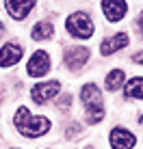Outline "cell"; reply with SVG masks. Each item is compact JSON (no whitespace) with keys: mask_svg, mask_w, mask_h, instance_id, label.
Masks as SVG:
<instances>
[{"mask_svg":"<svg viewBox=\"0 0 143 149\" xmlns=\"http://www.w3.org/2000/svg\"><path fill=\"white\" fill-rule=\"evenodd\" d=\"M50 127H52V123H50L48 117L30 115V110L26 108V106H20L18 112H15V130H18L22 136H26V138L43 136Z\"/></svg>","mask_w":143,"mask_h":149,"instance_id":"6da1fadb","label":"cell"},{"mask_svg":"<svg viewBox=\"0 0 143 149\" xmlns=\"http://www.w3.org/2000/svg\"><path fill=\"white\" fill-rule=\"evenodd\" d=\"M80 97H83V106L87 110V123H100L104 119V97L102 91L98 89V84L89 82L80 89Z\"/></svg>","mask_w":143,"mask_h":149,"instance_id":"7a4b0ae2","label":"cell"},{"mask_svg":"<svg viewBox=\"0 0 143 149\" xmlns=\"http://www.w3.org/2000/svg\"><path fill=\"white\" fill-rule=\"evenodd\" d=\"M65 28H67V33L76 39H89L91 35H93V22H91V17L83 11L72 13L69 17L65 19Z\"/></svg>","mask_w":143,"mask_h":149,"instance_id":"3957f363","label":"cell"},{"mask_svg":"<svg viewBox=\"0 0 143 149\" xmlns=\"http://www.w3.org/2000/svg\"><path fill=\"white\" fill-rule=\"evenodd\" d=\"M52 67V61H50V54L43 52V50H37V52H33V56L28 58V76H33V78H39V76H46Z\"/></svg>","mask_w":143,"mask_h":149,"instance_id":"277c9868","label":"cell"},{"mask_svg":"<svg viewBox=\"0 0 143 149\" xmlns=\"http://www.w3.org/2000/svg\"><path fill=\"white\" fill-rule=\"evenodd\" d=\"M61 91V84L59 80H50V82H39V84L33 86V91H30V97H33L35 104H46L48 100H52L54 95H57Z\"/></svg>","mask_w":143,"mask_h":149,"instance_id":"5b68a950","label":"cell"},{"mask_svg":"<svg viewBox=\"0 0 143 149\" xmlns=\"http://www.w3.org/2000/svg\"><path fill=\"white\" fill-rule=\"evenodd\" d=\"M109 143H111L113 149H132L137 145V138L126 127H113L111 134H109Z\"/></svg>","mask_w":143,"mask_h":149,"instance_id":"8992f818","label":"cell"},{"mask_svg":"<svg viewBox=\"0 0 143 149\" xmlns=\"http://www.w3.org/2000/svg\"><path fill=\"white\" fill-rule=\"evenodd\" d=\"M22 54H24V48L20 43H13V41L4 43L0 48V67H13L15 63H20Z\"/></svg>","mask_w":143,"mask_h":149,"instance_id":"52a82bcc","label":"cell"},{"mask_svg":"<svg viewBox=\"0 0 143 149\" xmlns=\"http://www.w3.org/2000/svg\"><path fill=\"white\" fill-rule=\"evenodd\" d=\"M35 2L37 0H4V9H7V13L11 15L13 19H24L26 15L33 11Z\"/></svg>","mask_w":143,"mask_h":149,"instance_id":"ba28073f","label":"cell"},{"mask_svg":"<svg viewBox=\"0 0 143 149\" xmlns=\"http://www.w3.org/2000/svg\"><path fill=\"white\" fill-rule=\"evenodd\" d=\"M102 11L109 22H119L128 11V2L126 0H102Z\"/></svg>","mask_w":143,"mask_h":149,"instance_id":"9c48e42d","label":"cell"},{"mask_svg":"<svg viewBox=\"0 0 143 149\" xmlns=\"http://www.w3.org/2000/svg\"><path fill=\"white\" fill-rule=\"evenodd\" d=\"M87 58H89V50H87V48H80V45L65 50V56H63L65 65H67L72 71H78V69L87 63Z\"/></svg>","mask_w":143,"mask_h":149,"instance_id":"30bf717a","label":"cell"},{"mask_svg":"<svg viewBox=\"0 0 143 149\" xmlns=\"http://www.w3.org/2000/svg\"><path fill=\"white\" fill-rule=\"evenodd\" d=\"M126 45H128V35H126V33H117V35L104 39L100 43V54L102 56H111V54H115L117 50L126 48Z\"/></svg>","mask_w":143,"mask_h":149,"instance_id":"8fae6325","label":"cell"},{"mask_svg":"<svg viewBox=\"0 0 143 149\" xmlns=\"http://www.w3.org/2000/svg\"><path fill=\"white\" fill-rule=\"evenodd\" d=\"M124 95L128 100H143V78L135 76L132 80H128L124 84Z\"/></svg>","mask_w":143,"mask_h":149,"instance_id":"7c38bea8","label":"cell"},{"mask_svg":"<svg viewBox=\"0 0 143 149\" xmlns=\"http://www.w3.org/2000/svg\"><path fill=\"white\" fill-rule=\"evenodd\" d=\"M52 33H54V26L50 22H37L33 26V30H30V37L35 41H46L52 37Z\"/></svg>","mask_w":143,"mask_h":149,"instance_id":"4fadbf2b","label":"cell"},{"mask_svg":"<svg viewBox=\"0 0 143 149\" xmlns=\"http://www.w3.org/2000/svg\"><path fill=\"white\" fill-rule=\"evenodd\" d=\"M124 80H126V74H124V69H113L109 76H106V89L109 91H117L121 84H124Z\"/></svg>","mask_w":143,"mask_h":149,"instance_id":"5bb4252c","label":"cell"},{"mask_svg":"<svg viewBox=\"0 0 143 149\" xmlns=\"http://www.w3.org/2000/svg\"><path fill=\"white\" fill-rule=\"evenodd\" d=\"M69 104H72V95H69V93L61 95V100L57 102V106H59V108H69Z\"/></svg>","mask_w":143,"mask_h":149,"instance_id":"9a60e30c","label":"cell"},{"mask_svg":"<svg viewBox=\"0 0 143 149\" xmlns=\"http://www.w3.org/2000/svg\"><path fill=\"white\" fill-rule=\"evenodd\" d=\"M135 26H137V30H139V35L143 37V11L139 13V17H137V22H135Z\"/></svg>","mask_w":143,"mask_h":149,"instance_id":"2e32d148","label":"cell"},{"mask_svg":"<svg viewBox=\"0 0 143 149\" xmlns=\"http://www.w3.org/2000/svg\"><path fill=\"white\" fill-rule=\"evenodd\" d=\"M132 61L139 63V65H143V50H141V52H137V54H132Z\"/></svg>","mask_w":143,"mask_h":149,"instance_id":"e0dca14e","label":"cell"},{"mask_svg":"<svg viewBox=\"0 0 143 149\" xmlns=\"http://www.w3.org/2000/svg\"><path fill=\"white\" fill-rule=\"evenodd\" d=\"M2 35H4V24L0 22V37H2Z\"/></svg>","mask_w":143,"mask_h":149,"instance_id":"ac0fdd59","label":"cell"},{"mask_svg":"<svg viewBox=\"0 0 143 149\" xmlns=\"http://www.w3.org/2000/svg\"><path fill=\"white\" fill-rule=\"evenodd\" d=\"M85 149H93V147H85Z\"/></svg>","mask_w":143,"mask_h":149,"instance_id":"d6986e66","label":"cell"}]
</instances>
